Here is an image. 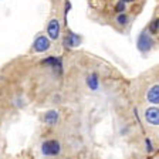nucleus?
I'll return each mask as SVG.
<instances>
[{"label": "nucleus", "mask_w": 159, "mask_h": 159, "mask_svg": "<svg viewBox=\"0 0 159 159\" xmlns=\"http://www.w3.org/2000/svg\"><path fill=\"white\" fill-rule=\"evenodd\" d=\"M152 47H153V40H152V37H151V34H148V33L143 31V33L139 36V39H138L139 51H142V53H148Z\"/></svg>", "instance_id": "obj_1"}, {"label": "nucleus", "mask_w": 159, "mask_h": 159, "mask_svg": "<svg viewBox=\"0 0 159 159\" xmlns=\"http://www.w3.org/2000/svg\"><path fill=\"white\" fill-rule=\"evenodd\" d=\"M50 47H51V43L46 36H39L33 43V48L36 53H46Z\"/></svg>", "instance_id": "obj_2"}, {"label": "nucleus", "mask_w": 159, "mask_h": 159, "mask_svg": "<svg viewBox=\"0 0 159 159\" xmlns=\"http://www.w3.org/2000/svg\"><path fill=\"white\" fill-rule=\"evenodd\" d=\"M41 152L44 153V155H58L60 153V143L57 142V141H47V142H44L43 145H41Z\"/></svg>", "instance_id": "obj_3"}, {"label": "nucleus", "mask_w": 159, "mask_h": 159, "mask_svg": "<svg viewBox=\"0 0 159 159\" xmlns=\"http://www.w3.org/2000/svg\"><path fill=\"white\" fill-rule=\"evenodd\" d=\"M47 34L51 40H57L60 37V23L57 19L50 20L48 26H47Z\"/></svg>", "instance_id": "obj_4"}, {"label": "nucleus", "mask_w": 159, "mask_h": 159, "mask_svg": "<svg viewBox=\"0 0 159 159\" xmlns=\"http://www.w3.org/2000/svg\"><path fill=\"white\" fill-rule=\"evenodd\" d=\"M145 118L151 125H158L159 124V109L158 105L156 107H151V108L146 109L145 112Z\"/></svg>", "instance_id": "obj_5"}, {"label": "nucleus", "mask_w": 159, "mask_h": 159, "mask_svg": "<svg viewBox=\"0 0 159 159\" xmlns=\"http://www.w3.org/2000/svg\"><path fill=\"white\" fill-rule=\"evenodd\" d=\"M80 43H81V37L74 33H70L66 37V40H64V46H67V47H77V46H80Z\"/></svg>", "instance_id": "obj_6"}, {"label": "nucleus", "mask_w": 159, "mask_h": 159, "mask_svg": "<svg viewBox=\"0 0 159 159\" xmlns=\"http://www.w3.org/2000/svg\"><path fill=\"white\" fill-rule=\"evenodd\" d=\"M148 99H149V102H151V104L158 105V102H159V85H158V84H156V85H153L152 88L149 89Z\"/></svg>", "instance_id": "obj_7"}, {"label": "nucleus", "mask_w": 159, "mask_h": 159, "mask_svg": "<svg viewBox=\"0 0 159 159\" xmlns=\"http://www.w3.org/2000/svg\"><path fill=\"white\" fill-rule=\"evenodd\" d=\"M43 64H46V66H51L53 68H58V71H61V60L57 58V57H48V58H46L43 61Z\"/></svg>", "instance_id": "obj_8"}, {"label": "nucleus", "mask_w": 159, "mask_h": 159, "mask_svg": "<svg viewBox=\"0 0 159 159\" xmlns=\"http://www.w3.org/2000/svg\"><path fill=\"white\" fill-rule=\"evenodd\" d=\"M44 121H46L48 125H56L57 121H58V112L57 111H48L44 116Z\"/></svg>", "instance_id": "obj_9"}, {"label": "nucleus", "mask_w": 159, "mask_h": 159, "mask_svg": "<svg viewBox=\"0 0 159 159\" xmlns=\"http://www.w3.org/2000/svg\"><path fill=\"white\" fill-rule=\"evenodd\" d=\"M87 85L93 89V91L98 89V85H99L98 84V75H97V74H91V75L87 78Z\"/></svg>", "instance_id": "obj_10"}, {"label": "nucleus", "mask_w": 159, "mask_h": 159, "mask_svg": "<svg viewBox=\"0 0 159 159\" xmlns=\"http://www.w3.org/2000/svg\"><path fill=\"white\" fill-rule=\"evenodd\" d=\"M116 21H118V24H121V26H125V24H128V16H126L125 13H119L118 17H116Z\"/></svg>", "instance_id": "obj_11"}, {"label": "nucleus", "mask_w": 159, "mask_h": 159, "mask_svg": "<svg viewBox=\"0 0 159 159\" xmlns=\"http://www.w3.org/2000/svg\"><path fill=\"white\" fill-rule=\"evenodd\" d=\"M125 4L126 3H124L122 0L118 2V4H116V11H118V13H124V10H125Z\"/></svg>", "instance_id": "obj_12"}, {"label": "nucleus", "mask_w": 159, "mask_h": 159, "mask_svg": "<svg viewBox=\"0 0 159 159\" xmlns=\"http://www.w3.org/2000/svg\"><path fill=\"white\" fill-rule=\"evenodd\" d=\"M151 31H152L153 34L158 33V20H156V21H153V23L151 24Z\"/></svg>", "instance_id": "obj_13"}, {"label": "nucleus", "mask_w": 159, "mask_h": 159, "mask_svg": "<svg viewBox=\"0 0 159 159\" xmlns=\"http://www.w3.org/2000/svg\"><path fill=\"white\" fill-rule=\"evenodd\" d=\"M146 145H148V151H149V152H152V145H151V141H149V139H146Z\"/></svg>", "instance_id": "obj_14"}, {"label": "nucleus", "mask_w": 159, "mask_h": 159, "mask_svg": "<svg viewBox=\"0 0 159 159\" xmlns=\"http://www.w3.org/2000/svg\"><path fill=\"white\" fill-rule=\"evenodd\" d=\"M122 2H124V3H132L134 0H122Z\"/></svg>", "instance_id": "obj_15"}]
</instances>
